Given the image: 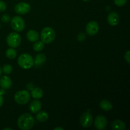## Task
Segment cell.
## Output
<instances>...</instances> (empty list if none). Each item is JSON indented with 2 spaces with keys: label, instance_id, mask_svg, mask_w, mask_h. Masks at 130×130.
<instances>
[{
  "label": "cell",
  "instance_id": "1",
  "mask_svg": "<svg viewBox=\"0 0 130 130\" xmlns=\"http://www.w3.org/2000/svg\"><path fill=\"white\" fill-rule=\"evenodd\" d=\"M34 124V119L32 115L25 113L20 116L17 120V125L22 130L30 129Z\"/></svg>",
  "mask_w": 130,
  "mask_h": 130
},
{
  "label": "cell",
  "instance_id": "2",
  "mask_svg": "<svg viewBox=\"0 0 130 130\" xmlns=\"http://www.w3.org/2000/svg\"><path fill=\"white\" fill-rule=\"evenodd\" d=\"M18 64L21 68L24 69H29L33 67L34 60L33 57L28 53H23L19 57Z\"/></svg>",
  "mask_w": 130,
  "mask_h": 130
},
{
  "label": "cell",
  "instance_id": "3",
  "mask_svg": "<svg viewBox=\"0 0 130 130\" xmlns=\"http://www.w3.org/2000/svg\"><path fill=\"white\" fill-rule=\"evenodd\" d=\"M55 32L50 27H44L41 32V39L44 44H50L55 38Z\"/></svg>",
  "mask_w": 130,
  "mask_h": 130
},
{
  "label": "cell",
  "instance_id": "4",
  "mask_svg": "<svg viewBox=\"0 0 130 130\" xmlns=\"http://www.w3.org/2000/svg\"><path fill=\"white\" fill-rule=\"evenodd\" d=\"M30 95L29 91L27 90H21L19 91L15 94L14 99L18 104L20 105H25L29 102L30 100Z\"/></svg>",
  "mask_w": 130,
  "mask_h": 130
},
{
  "label": "cell",
  "instance_id": "5",
  "mask_svg": "<svg viewBox=\"0 0 130 130\" xmlns=\"http://www.w3.org/2000/svg\"><path fill=\"white\" fill-rule=\"evenodd\" d=\"M6 43L10 47L13 48H17L21 43V37L18 33L11 32L6 38Z\"/></svg>",
  "mask_w": 130,
  "mask_h": 130
},
{
  "label": "cell",
  "instance_id": "6",
  "mask_svg": "<svg viewBox=\"0 0 130 130\" xmlns=\"http://www.w3.org/2000/svg\"><path fill=\"white\" fill-rule=\"evenodd\" d=\"M11 26L14 30L21 32L25 28V21L19 16H15L11 19Z\"/></svg>",
  "mask_w": 130,
  "mask_h": 130
},
{
  "label": "cell",
  "instance_id": "7",
  "mask_svg": "<svg viewBox=\"0 0 130 130\" xmlns=\"http://www.w3.org/2000/svg\"><path fill=\"white\" fill-rule=\"evenodd\" d=\"M93 116L88 112L83 113L80 118V123L84 128H88L91 126L93 124Z\"/></svg>",
  "mask_w": 130,
  "mask_h": 130
},
{
  "label": "cell",
  "instance_id": "8",
  "mask_svg": "<svg viewBox=\"0 0 130 130\" xmlns=\"http://www.w3.org/2000/svg\"><path fill=\"white\" fill-rule=\"evenodd\" d=\"M30 6L29 3L25 2H20L15 6V11L17 13L20 15L26 14L30 11Z\"/></svg>",
  "mask_w": 130,
  "mask_h": 130
},
{
  "label": "cell",
  "instance_id": "9",
  "mask_svg": "<svg viewBox=\"0 0 130 130\" xmlns=\"http://www.w3.org/2000/svg\"><path fill=\"white\" fill-rule=\"evenodd\" d=\"M99 30V25L96 22L91 21L87 24L86 26V32L88 35L95 36Z\"/></svg>",
  "mask_w": 130,
  "mask_h": 130
},
{
  "label": "cell",
  "instance_id": "10",
  "mask_svg": "<svg viewBox=\"0 0 130 130\" xmlns=\"http://www.w3.org/2000/svg\"><path fill=\"white\" fill-rule=\"evenodd\" d=\"M94 125H95V127L97 129H104L106 128L107 125V121L106 118L102 115H99L96 116L95 119Z\"/></svg>",
  "mask_w": 130,
  "mask_h": 130
},
{
  "label": "cell",
  "instance_id": "11",
  "mask_svg": "<svg viewBox=\"0 0 130 130\" xmlns=\"http://www.w3.org/2000/svg\"><path fill=\"white\" fill-rule=\"evenodd\" d=\"M107 22L109 25H112V26L117 25L119 22V15L115 11L111 12L108 15Z\"/></svg>",
  "mask_w": 130,
  "mask_h": 130
},
{
  "label": "cell",
  "instance_id": "12",
  "mask_svg": "<svg viewBox=\"0 0 130 130\" xmlns=\"http://www.w3.org/2000/svg\"><path fill=\"white\" fill-rule=\"evenodd\" d=\"M12 85V81L7 76H3L0 79V86L3 89L8 90L10 88Z\"/></svg>",
  "mask_w": 130,
  "mask_h": 130
},
{
  "label": "cell",
  "instance_id": "13",
  "mask_svg": "<svg viewBox=\"0 0 130 130\" xmlns=\"http://www.w3.org/2000/svg\"><path fill=\"white\" fill-rule=\"evenodd\" d=\"M41 103L38 100H34L29 105V110L32 113H38L41 109Z\"/></svg>",
  "mask_w": 130,
  "mask_h": 130
},
{
  "label": "cell",
  "instance_id": "14",
  "mask_svg": "<svg viewBox=\"0 0 130 130\" xmlns=\"http://www.w3.org/2000/svg\"><path fill=\"white\" fill-rule=\"evenodd\" d=\"M111 128L114 130H124L126 129V124L122 121L117 119L112 123Z\"/></svg>",
  "mask_w": 130,
  "mask_h": 130
},
{
  "label": "cell",
  "instance_id": "15",
  "mask_svg": "<svg viewBox=\"0 0 130 130\" xmlns=\"http://www.w3.org/2000/svg\"><path fill=\"white\" fill-rule=\"evenodd\" d=\"M27 38L30 42H36L39 39V34L34 30H30L27 33Z\"/></svg>",
  "mask_w": 130,
  "mask_h": 130
},
{
  "label": "cell",
  "instance_id": "16",
  "mask_svg": "<svg viewBox=\"0 0 130 130\" xmlns=\"http://www.w3.org/2000/svg\"><path fill=\"white\" fill-rule=\"evenodd\" d=\"M100 107L102 110H105V111H110L112 109L113 107L111 102L106 99L101 100V102H100Z\"/></svg>",
  "mask_w": 130,
  "mask_h": 130
},
{
  "label": "cell",
  "instance_id": "17",
  "mask_svg": "<svg viewBox=\"0 0 130 130\" xmlns=\"http://www.w3.org/2000/svg\"><path fill=\"white\" fill-rule=\"evenodd\" d=\"M43 95V91L41 88H35L32 89L31 91V96L35 99H39L42 98Z\"/></svg>",
  "mask_w": 130,
  "mask_h": 130
},
{
  "label": "cell",
  "instance_id": "18",
  "mask_svg": "<svg viewBox=\"0 0 130 130\" xmlns=\"http://www.w3.org/2000/svg\"><path fill=\"white\" fill-rule=\"evenodd\" d=\"M48 113L44 111L38 112L36 115V119L39 122H44L48 119Z\"/></svg>",
  "mask_w": 130,
  "mask_h": 130
},
{
  "label": "cell",
  "instance_id": "19",
  "mask_svg": "<svg viewBox=\"0 0 130 130\" xmlns=\"http://www.w3.org/2000/svg\"><path fill=\"white\" fill-rule=\"evenodd\" d=\"M46 60V56L43 53H40L36 55L34 60V63L36 66H40L43 62H45Z\"/></svg>",
  "mask_w": 130,
  "mask_h": 130
},
{
  "label": "cell",
  "instance_id": "20",
  "mask_svg": "<svg viewBox=\"0 0 130 130\" xmlns=\"http://www.w3.org/2000/svg\"><path fill=\"white\" fill-rule=\"evenodd\" d=\"M6 55L10 59H14L17 56V52L13 48H9L6 50Z\"/></svg>",
  "mask_w": 130,
  "mask_h": 130
},
{
  "label": "cell",
  "instance_id": "21",
  "mask_svg": "<svg viewBox=\"0 0 130 130\" xmlns=\"http://www.w3.org/2000/svg\"><path fill=\"white\" fill-rule=\"evenodd\" d=\"M44 44L42 41H37L33 45V49L35 52H41L44 49Z\"/></svg>",
  "mask_w": 130,
  "mask_h": 130
},
{
  "label": "cell",
  "instance_id": "22",
  "mask_svg": "<svg viewBox=\"0 0 130 130\" xmlns=\"http://www.w3.org/2000/svg\"><path fill=\"white\" fill-rule=\"evenodd\" d=\"M2 71L6 74H10L13 71V67L11 65L6 64L3 67Z\"/></svg>",
  "mask_w": 130,
  "mask_h": 130
},
{
  "label": "cell",
  "instance_id": "23",
  "mask_svg": "<svg viewBox=\"0 0 130 130\" xmlns=\"http://www.w3.org/2000/svg\"><path fill=\"white\" fill-rule=\"evenodd\" d=\"M127 0H114V3L118 6H123L126 5Z\"/></svg>",
  "mask_w": 130,
  "mask_h": 130
},
{
  "label": "cell",
  "instance_id": "24",
  "mask_svg": "<svg viewBox=\"0 0 130 130\" xmlns=\"http://www.w3.org/2000/svg\"><path fill=\"white\" fill-rule=\"evenodd\" d=\"M6 9V5L4 1H0V12L5 11Z\"/></svg>",
  "mask_w": 130,
  "mask_h": 130
},
{
  "label": "cell",
  "instance_id": "25",
  "mask_svg": "<svg viewBox=\"0 0 130 130\" xmlns=\"http://www.w3.org/2000/svg\"><path fill=\"white\" fill-rule=\"evenodd\" d=\"M2 21L5 23H8V22H10V17L7 14H5L2 16V19H1Z\"/></svg>",
  "mask_w": 130,
  "mask_h": 130
},
{
  "label": "cell",
  "instance_id": "26",
  "mask_svg": "<svg viewBox=\"0 0 130 130\" xmlns=\"http://www.w3.org/2000/svg\"><path fill=\"white\" fill-rule=\"evenodd\" d=\"M124 59H125V60L128 63L130 62V52H129V51H128V52L126 53L125 55H124Z\"/></svg>",
  "mask_w": 130,
  "mask_h": 130
},
{
  "label": "cell",
  "instance_id": "27",
  "mask_svg": "<svg viewBox=\"0 0 130 130\" xmlns=\"http://www.w3.org/2000/svg\"><path fill=\"white\" fill-rule=\"evenodd\" d=\"M3 102H4L3 97L2 95H0V107L2 106V105L3 104Z\"/></svg>",
  "mask_w": 130,
  "mask_h": 130
},
{
  "label": "cell",
  "instance_id": "28",
  "mask_svg": "<svg viewBox=\"0 0 130 130\" xmlns=\"http://www.w3.org/2000/svg\"><path fill=\"white\" fill-rule=\"evenodd\" d=\"M55 130H58V129H60V130H63V128H60V127H57V128H54Z\"/></svg>",
  "mask_w": 130,
  "mask_h": 130
},
{
  "label": "cell",
  "instance_id": "29",
  "mask_svg": "<svg viewBox=\"0 0 130 130\" xmlns=\"http://www.w3.org/2000/svg\"><path fill=\"white\" fill-rule=\"evenodd\" d=\"M7 129L11 130L12 129H11V128H4V129H3V130H7Z\"/></svg>",
  "mask_w": 130,
  "mask_h": 130
},
{
  "label": "cell",
  "instance_id": "30",
  "mask_svg": "<svg viewBox=\"0 0 130 130\" xmlns=\"http://www.w3.org/2000/svg\"><path fill=\"white\" fill-rule=\"evenodd\" d=\"M1 73H2V69H1V67H0V76H1Z\"/></svg>",
  "mask_w": 130,
  "mask_h": 130
},
{
  "label": "cell",
  "instance_id": "31",
  "mask_svg": "<svg viewBox=\"0 0 130 130\" xmlns=\"http://www.w3.org/2000/svg\"><path fill=\"white\" fill-rule=\"evenodd\" d=\"M83 1H90V0H83Z\"/></svg>",
  "mask_w": 130,
  "mask_h": 130
},
{
  "label": "cell",
  "instance_id": "32",
  "mask_svg": "<svg viewBox=\"0 0 130 130\" xmlns=\"http://www.w3.org/2000/svg\"><path fill=\"white\" fill-rule=\"evenodd\" d=\"M0 27H1V25H0Z\"/></svg>",
  "mask_w": 130,
  "mask_h": 130
}]
</instances>
